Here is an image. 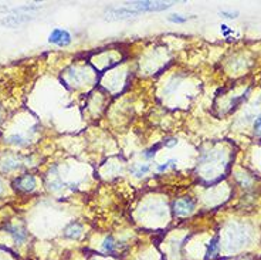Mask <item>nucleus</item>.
<instances>
[{"mask_svg": "<svg viewBox=\"0 0 261 260\" xmlns=\"http://www.w3.org/2000/svg\"><path fill=\"white\" fill-rule=\"evenodd\" d=\"M190 17H187V16H185V17H182L181 14H172L169 16V22L172 23H185L187 22Z\"/></svg>", "mask_w": 261, "mask_h": 260, "instance_id": "ddd939ff", "label": "nucleus"}, {"mask_svg": "<svg viewBox=\"0 0 261 260\" xmlns=\"http://www.w3.org/2000/svg\"><path fill=\"white\" fill-rule=\"evenodd\" d=\"M81 235H82V226L79 223H77V222L70 223L64 229V236L68 239H78Z\"/></svg>", "mask_w": 261, "mask_h": 260, "instance_id": "423d86ee", "label": "nucleus"}, {"mask_svg": "<svg viewBox=\"0 0 261 260\" xmlns=\"http://www.w3.org/2000/svg\"><path fill=\"white\" fill-rule=\"evenodd\" d=\"M118 250V242L112 236H107L102 242V252H105L107 255H113Z\"/></svg>", "mask_w": 261, "mask_h": 260, "instance_id": "0eeeda50", "label": "nucleus"}, {"mask_svg": "<svg viewBox=\"0 0 261 260\" xmlns=\"http://www.w3.org/2000/svg\"><path fill=\"white\" fill-rule=\"evenodd\" d=\"M4 230L10 235L13 240L16 242V243H23V242H26V239H27V232H26V229H23L20 226H16V225H7V226L4 227Z\"/></svg>", "mask_w": 261, "mask_h": 260, "instance_id": "39448f33", "label": "nucleus"}, {"mask_svg": "<svg viewBox=\"0 0 261 260\" xmlns=\"http://www.w3.org/2000/svg\"><path fill=\"white\" fill-rule=\"evenodd\" d=\"M169 167H172V168H176V159H169V161H166L165 164L159 165L158 171L159 172H163V171L168 170Z\"/></svg>", "mask_w": 261, "mask_h": 260, "instance_id": "f8f14e48", "label": "nucleus"}, {"mask_svg": "<svg viewBox=\"0 0 261 260\" xmlns=\"http://www.w3.org/2000/svg\"><path fill=\"white\" fill-rule=\"evenodd\" d=\"M254 131H256V135L261 136V117H259L254 123Z\"/></svg>", "mask_w": 261, "mask_h": 260, "instance_id": "dca6fc26", "label": "nucleus"}, {"mask_svg": "<svg viewBox=\"0 0 261 260\" xmlns=\"http://www.w3.org/2000/svg\"><path fill=\"white\" fill-rule=\"evenodd\" d=\"M149 171H150V167L148 164H136L134 167H131V173L135 175L136 178H141V176L147 175Z\"/></svg>", "mask_w": 261, "mask_h": 260, "instance_id": "1a4fd4ad", "label": "nucleus"}, {"mask_svg": "<svg viewBox=\"0 0 261 260\" xmlns=\"http://www.w3.org/2000/svg\"><path fill=\"white\" fill-rule=\"evenodd\" d=\"M217 248H219V245H217V238H215L212 242H210V245H209V249H207V259L215 256L216 252H217Z\"/></svg>", "mask_w": 261, "mask_h": 260, "instance_id": "9b49d317", "label": "nucleus"}, {"mask_svg": "<svg viewBox=\"0 0 261 260\" xmlns=\"http://www.w3.org/2000/svg\"><path fill=\"white\" fill-rule=\"evenodd\" d=\"M176 144H178V141H176V139H168L166 142H163V145H165V147H169V148L175 147Z\"/></svg>", "mask_w": 261, "mask_h": 260, "instance_id": "a211bd4d", "label": "nucleus"}, {"mask_svg": "<svg viewBox=\"0 0 261 260\" xmlns=\"http://www.w3.org/2000/svg\"><path fill=\"white\" fill-rule=\"evenodd\" d=\"M173 209L178 216H187L194 209V202L190 198H182L173 204Z\"/></svg>", "mask_w": 261, "mask_h": 260, "instance_id": "7ed1b4c3", "label": "nucleus"}, {"mask_svg": "<svg viewBox=\"0 0 261 260\" xmlns=\"http://www.w3.org/2000/svg\"><path fill=\"white\" fill-rule=\"evenodd\" d=\"M13 185L20 192H32L34 188H36V179H34V176H32V175H23L20 178H17Z\"/></svg>", "mask_w": 261, "mask_h": 260, "instance_id": "20e7f679", "label": "nucleus"}, {"mask_svg": "<svg viewBox=\"0 0 261 260\" xmlns=\"http://www.w3.org/2000/svg\"><path fill=\"white\" fill-rule=\"evenodd\" d=\"M32 17H29V14H19V16H10L7 19H4L1 24H9V26H16V24H20V23L27 22L30 20Z\"/></svg>", "mask_w": 261, "mask_h": 260, "instance_id": "6e6552de", "label": "nucleus"}, {"mask_svg": "<svg viewBox=\"0 0 261 260\" xmlns=\"http://www.w3.org/2000/svg\"><path fill=\"white\" fill-rule=\"evenodd\" d=\"M3 192V183H1V181H0V193Z\"/></svg>", "mask_w": 261, "mask_h": 260, "instance_id": "6ab92c4d", "label": "nucleus"}, {"mask_svg": "<svg viewBox=\"0 0 261 260\" xmlns=\"http://www.w3.org/2000/svg\"><path fill=\"white\" fill-rule=\"evenodd\" d=\"M10 144H16V145H23L24 144V138L22 135H11L9 136V139H7Z\"/></svg>", "mask_w": 261, "mask_h": 260, "instance_id": "4468645a", "label": "nucleus"}, {"mask_svg": "<svg viewBox=\"0 0 261 260\" xmlns=\"http://www.w3.org/2000/svg\"><path fill=\"white\" fill-rule=\"evenodd\" d=\"M48 42L51 44L66 47L71 43V34L68 33L67 30H63V29H54L48 36Z\"/></svg>", "mask_w": 261, "mask_h": 260, "instance_id": "f03ea898", "label": "nucleus"}, {"mask_svg": "<svg viewBox=\"0 0 261 260\" xmlns=\"http://www.w3.org/2000/svg\"><path fill=\"white\" fill-rule=\"evenodd\" d=\"M220 14H222L223 17H227V19H236L238 16V11H233V13H231V11H222Z\"/></svg>", "mask_w": 261, "mask_h": 260, "instance_id": "f3484780", "label": "nucleus"}, {"mask_svg": "<svg viewBox=\"0 0 261 260\" xmlns=\"http://www.w3.org/2000/svg\"><path fill=\"white\" fill-rule=\"evenodd\" d=\"M129 6L135 7L136 11H163L172 7L173 3H165V1H134L132 4L128 3Z\"/></svg>", "mask_w": 261, "mask_h": 260, "instance_id": "f257e3e1", "label": "nucleus"}, {"mask_svg": "<svg viewBox=\"0 0 261 260\" xmlns=\"http://www.w3.org/2000/svg\"><path fill=\"white\" fill-rule=\"evenodd\" d=\"M20 165H19V161L16 158H7L3 164H1V170L3 171H11L17 170Z\"/></svg>", "mask_w": 261, "mask_h": 260, "instance_id": "9d476101", "label": "nucleus"}, {"mask_svg": "<svg viewBox=\"0 0 261 260\" xmlns=\"http://www.w3.org/2000/svg\"><path fill=\"white\" fill-rule=\"evenodd\" d=\"M159 148H160V145H156L155 148H152V149H148V151H145L144 152V157L148 159H150V158H153L155 155H156V151H158Z\"/></svg>", "mask_w": 261, "mask_h": 260, "instance_id": "2eb2a0df", "label": "nucleus"}]
</instances>
